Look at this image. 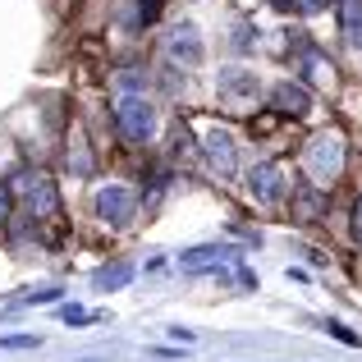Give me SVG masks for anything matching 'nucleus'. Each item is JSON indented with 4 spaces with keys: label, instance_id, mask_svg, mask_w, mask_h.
<instances>
[{
    "label": "nucleus",
    "instance_id": "nucleus-4",
    "mask_svg": "<svg viewBox=\"0 0 362 362\" xmlns=\"http://www.w3.org/2000/svg\"><path fill=\"white\" fill-rule=\"evenodd\" d=\"M92 206H97V216L110 225V230H124V225L133 221V211H138V197H133L129 188H119V184H106V188H97Z\"/></svg>",
    "mask_w": 362,
    "mask_h": 362
},
{
    "label": "nucleus",
    "instance_id": "nucleus-13",
    "mask_svg": "<svg viewBox=\"0 0 362 362\" xmlns=\"http://www.w3.org/2000/svg\"><path fill=\"white\" fill-rule=\"evenodd\" d=\"M339 18L349 37H362V0H339Z\"/></svg>",
    "mask_w": 362,
    "mask_h": 362
},
{
    "label": "nucleus",
    "instance_id": "nucleus-16",
    "mask_svg": "<svg viewBox=\"0 0 362 362\" xmlns=\"http://www.w3.org/2000/svg\"><path fill=\"white\" fill-rule=\"evenodd\" d=\"M37 335H0V349H37Z\"/></svg>",
    "mask_w": 362,
    "mask_h": 362
},
{
    "label": "nucleus",
    "instance_id": "nucleus-15",
    "mask_svg": "<svg viewBox=\"0 0 362 362\" xmlns=\"http://www.w3.org/2000/svg\"><path fill=\"white\" fill-rule=\"evenodd\" d=\"M9 216H14V188H5V184H0V234H5Z\"/></svg>",
    "mask_w": 362,
    "mask_h": 362
},
{
    "label": "nucleus",
    "instance_id": "nucleus-14",
    "mask_svg": "<svg viewBox=\"0 0 362 362\" xmlns=\"http://www.w3.org/2000/svg\"><path fill=\"white\" fill-rule=\"evenodd\" d=\"M326 335H335L339 344H349V349H362V335L349 330V326H339V321H326Z\"/></svg>",
    "mask_w": 362,
    "mask_h": 362
},
{
    "label": "nucleus",
    "instance_id": "nucleus-20",
    "mask_svg": "<svg viewBox=\"0 0 362 362\" xmlns=\"http://www.w3.org/2000/svg\"><path fill=\"white\" fill-rule=\"evenodd\" d=\"M354 239L362 243V197H358V206H354Z\"/></svg>",
    "mask_w": 362,
    "mask_h": 362
},
{
    "label": "nucleus",
    "instance_id": "nucleus-5",
    "mask_svg": "<svg viewBox=\"0 0 362 362\" xmlns=\"http://www.w3.org/2000/svg\"><path fill=\"white\" fill-rule=\"evenodd\" d=\"M202 156H206V165H211L221 179H234V175H239V151H234L230 129H206L202 133Z\"/></svg>",
    "mask_w": 362,
    "mask_h": 362
},
{
    "label": "nucleus",
    "instance_id": "nucleus-12",
    "mask_svg": "<svg viewBox=\"0 0 362 362\" xmlns=\"http://www.w3.org/2000/svg\"><path fill=\"white\" fill-rule=\"evenodd\" d=\"M129 280H133V262H115L97 271V289H124Z\"/></svg>",
    "mask_w": 362,
    "mask_h": 362
},
{
    "label": "nucleus",
    "instance_id": "nucleus-10",
    "mask_svg": "<svg viewBox=\"0 0 362 362\" xmlns=\"http://www.w3.org/2000/svg\"><path fill=\"white\" fill-rule=\"evenodd\" d=\"M165 51H170V55H175V60H179V69H193V64L202 60V42H197V33H193V28H188V23L170 33Z\"/></svg>",
    "mask_w": 362,
    "mask_h": 362
},
{
    "label": "nucleus",
    "instance_id": "nucleus-17",
    "mask_svg": "<svg viewBox=\"0 0 362 362\" xmlns=\"http://www.w3.org/2000/svg\"><path fill=\"white\" fill-rule=\"evenodd\" d=\"M83 321H92V312L78 308V303H69V308H64V326H83Z\"/></svg>",
    "mask_w": 362,
    "mask_h": 362
},
{
    "label": "nucleus",
    "instance_id": "nucleus-9",
    "mask_svg": "<svg viewBox=\"0 0 362 362\" xmlns=\"http://www.w3.org/2000/svg\"><path fill=\"white\" fill-rule=\"evenodd\" d=\"M271 106L280 110V115H308V110H312V97H308V88H303V83H275Z\"/></svg>",
    "mask_w": 362,
    "mask_h": 362
},
{
    "label": "nucleus",
    "instance_id": "nucleus-3",
    "mask_svg": "<svg viewBox=\"0 0 362 362\" xmlns=\"http://www.w3.org/2000/svg\"><path fill=\"white\" fill-rule=\"evenodd\" d=\"M115 124L129 142H147L156 129V110L142 92H115Z\"/></svg>",
    "mask_w": 362,
    "mask_h": 362
},
{
    "label": "nucleus",
    "instance_id": "nucleus-19",
    "mask_svg": "<svg viewBox=\"0 0 362 362\" xmlns=\"http://www.w3.org/2000/svg\"><path fill=\"white\" fill-rule=\"evenodd\" d=\"M293 9H303V14H317V9H326L330 0H289Z\"/></svg>",
    "mask_w": 362,
    "mask_h": 362
},
{
    "label": "nucleus",
    "instance_id": "nucleus-2",
    "mask_svg": "<svg viewBox=\"0 0 362 362\" xmlns=\"http://www.w3.org/2000/svg\"><path fill=\"white\" fill-rule=\"evenodd\" d=\"M14 193L28 202L33 221H55V216H60V193H55V179L42 175V170H23V175H14Z\"/></svg>",
    "mask_w": 362,
    "mask_h": 362
},
{
    "label": "nucleus",
    "instance_id": "nucleus-6",
    "mask_svg": "<svg viewBox=\"0 0 362 362\" xmlns=\"http://www.w3.org/2000/svg\"><path fill=\"white\" fill-rule=\"evenodd\" d=\"M247 188H252V197H257L262 206H280L284 193H289L284 165H275V160H262V165H252V175H247Z\"/></svg>",
    "mask_w": 362,
    "mask_h": 362
},
{
    "label": "nucleus",
    "instance_id": "nucleus-7",
    "mask_svg": "<svg viewBox=\"0 0 362 362\" xmlns=\"http://www.w3.org/2000/svg\"><path fill=\"white\" fill-rule=\"evenodd\" d=\"M239 247H225V243H202V247H188V252H179V271L197 275V271H221V266L239 262Z\"/></svg>",
    "mask_w": 362,
    "mask_h": 362
},
{
    "label": "nucleus",
    "instance_id": "nucleus-11",
    "mask_svg": "<svg viewBox=\"0 0 362 362\" xmlns=\"http://www.w3.org/2000/svg\"><path fill=\"white\" fill-rule=\"evenodd\" d=\"M321 216H326V193H321L317 184L298 188V193H293V221L312 225V221H321Z\"/></svg>",
    "mask_w": 362,
    "mask_h": 362
},
{
    "label": "nucleus",
    "instance_id": "nucleus-8",
    "mask_svg": "<svg viewBox=\"0 0 362 362\" xmlns=\"http://www.w3.org/2000/svg\"><path fill=\"white\" fill-rule=\"evenodd\" d=\"M216 88H221V101H225L230 110H247V106L257 101V78H252V69H225Z\"/></svg>",
    "mask_w": 362,
    "mask_h": 362
},
{
    "label": "nucleus",
    "instance_id": "nucleus-18",
    "mask_svg": "<svg viewBox=\"0 0 362 362\" xmlns=\"http://www.w3.org/2000/svg\"><path fill=\"white\" fill-rule=\"evenodd\" d=\"M160 14V0H138V23H156Z\"/></svg>",
    "mask_w": 362,
    "mask_h": 362
},
{
    "label": "nucleus",
    "instance_id": "nucleus-1",
    "mask_svg": "<svg viewBox=\"0 0 362 362\" xmlns=\"http://www.w3.org/2000/svg\"><path fill=\"white\" fill-rule=\"evenodd\" d=\"M303 170L317 188H330L339 175H344V133L339 129H321L308 138L303 147Z\"/></svg>",
    "mask_w": 362,
    "mask_h": 362
}]
</instances>
